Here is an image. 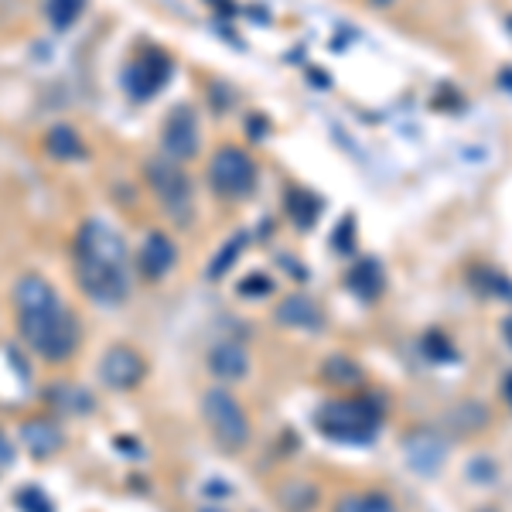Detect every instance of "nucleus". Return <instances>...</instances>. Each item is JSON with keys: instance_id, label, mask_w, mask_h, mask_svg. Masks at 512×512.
I'll list each match as a JSON object with an SVG mask.
<instances>
[{"instance_id": "nucleus-10", "label": "nucleus", "mask_w": 512, "mask_h": 512, "mask_svg": "<svg viewBox=\"0 0 512 512\" xmlns=\"http://www.w3.org/2000/svg\"><path fill=\"white\" fill-rule=\"evenodd\" d=\"M178 263V246L171 243V236L164 233H147L144 246L137 250V267H140V277L158 284V280L168 277V270Z\"/></svg>"}, {"instance_id": "nucleus-19", "label": "nucleus", "mask_w": 512, "mask_h": 512, "mask_svg": "<svg viewBox=\"0 0 512 512\" xmlns=\"http://www.w3.org/2000/svg\"><path fill=\"white\" fill-rule=\"evenodd\" d=\"M45 7H48V21L59 31L72 28L82 14V0H45Z\"/></svg>"}, {"instance_id": "nucleus-18", "label": "nucleus", "mask_w": 512, "mask_h": 512, "mask_svg": "<svg viewBox=\"0 0 512 512\" xmlns=\"http://www.w3.org/2000/svg\"><path fill=\"white\" fill-rule=\"evenodd\" d=\"M287 209H291V219L301 229H311L315 226V219L321 216V202L308 192H291V198H287Z\"/></svg>"}, {"instance_id": "nucleus-9", "label": "nucleus", "mask_w": 512, "mask_h": 512, "mask_svg": "<svg viewBox=\"0 0 512 512\" xmlns=\"http://www.w3.org/2000/svg\"><path fill=\"white\" fill-rule=\"evenodd\" d=\"M147 362L144 355L130 345H110L99 359V379H103L110 390H134V386L144 379Z\"/></svg>"}, {"instance_id": "nucleus-22", "label": "nucleus", "mask_w": 512, "mask_h": 512, "mask_svg": "<svg viewBox=\"0 0 512 512\" xmlns=\"http://www.w3.org/2000/svg\"><path fill=\"white\" fill-rule=\"evenodd\" d=\"M270 291H274V284H270V277H263V274H253V277H246V284H239V294L243 297H263Z\"/></svg>"}, {"instance_id": "nucleus-17", "label": "nucleus", "mask_w": 512, "mask_h": 512, "mask_svg": "<svg viewBox=\"0 0 512 512\" xmlns=\"http://www.w3.org/2000/svg\"><path fill=\"white\" fill-rule=\"evenodd\" d=\"M45 393L55 407L65 410V414H86V410L93 407V400L86 396V390H76V386H52V390H45Z\"/></svg>"}, {"instance_id": "nucleus-25", "label": "nucleus", "mask_w": 512, "mask_h": 512, "mask_svg": "<svg viewBox=\"0 0 512 512\" xmlns=\"http://www.w3.org/2000/svg\"><path fill=\"white\" fill-rule=\"evenodd\" d=\"M205 512H209V509H205Z\"/></svg>"}, {"instance_id": "nucleus-3", "label": "nucleus", "mask_w": 512, "mask_h": 512, "mask_svg": "<svg viewBox=\"0 0 512 512\" xmlns=\"http://www.w3.org/2000/svg\"><path fill=\"white\" fill-rule=\"evenodd\" d=\"M315 427L338 444H369L379 434V410L373 400H332L318 410Z\"/></svg>"}, {"instance_id": "nucleus-2", "label": "nucleus", "mask_w": 512, "mask_h": 512, "mask_svg": "<svg viewBox=\"0 0 512 512\" xmlns=\"http://www.w3.org/2000/svg\"><path fill=\"white\" fill-rule=\"evenodd\" d=\"M79 291L96 304H120L130 294V253L110 222L86 219L72 243Z\"/></svg>"}, {"instance_id": "nucleus-1", "label": "nucleus", "mask_w": 512, "mask_h": 512, "mask_svg": "<svg viewBox=\"0 0 512 512\" xmlns=\"http://www.w3.org/2000/svg\"><path fill=\"white\" fill-rule=\"evenodd\" d=\"M14 304H18V332L24 345L45 362H65L79 349V318L62 304L52 280L38 274L18 277Z\"/></svg>"}, {"instance_id": "nucleus-8", "label": "nucleus", "mask_w": 512, "mask_h": 512, "mask_svg": "<svg viewBox=\"0 0 512 512\" xmlns=\"http://www.w3.org/2000/svg\"><path fill=\"white\" fill-rule=\"evenodd\" d=\"M198 144H202V130H198V117L192 106H175L168 113L161 127V151L164 158L171 161H192L198 154Z\"/></svg>"}, {"instance_id": "nucleus-6", "label": "nucleus", "mask_w": 512, "mask_h": 512, "mask_svg": "<svg viewBox=\"0 0 512 512\" xmlns=\"http://www.w3.org/2000/svg\"><path fill=\"white\" fill-rule=\"evenodd\" d=\"M209 185L219 198H246L256 188V161L243 147H219L209 161Z\"/></svg>"}, {"instance_id": "nucleus-7", "label": "nucleus", "mask_w": 512, "mask_h": 512, "mask_svg": "<svg viewBox=\"0 0 512 512\" xmlns=\"http://www.w3.org/2000/svg\"><path fill=\"white\" fill-rule=\"evenodd\" d=\"M168 79H171V62L164 59L161 52H154V48L140 52L137 59L123 69V89H127V96L137 99V103H147L154 93H161V89L168 86Z\"/></svg>"}, {"instance_id": "nucleus-11", "label": "nucleus", "mask_w": 512, "mask_h": 512, "mask_svg": "<svg viewBox=\"0 0 512 512\" xmlns=\"http://www.w3.org/2000/svg\"><path fill=\"white\" fill-rule=\"evenodd\" d=\"M21 441L24 448H28L35 458H48V454H55L62 448V427L55 424V420L48 417H31L28 424L21 427Z\"/></svg>"}, {"instance_id": "nucleus-23", "label": "nucleus", "mask_w": 512, "mask_h": 512, "mask_svg": "<svg viewBox=\"0 0 512 512\" xmlns=\"http://www.w3.org/2000/svg\"><path fill=\"white\" fill-rule=\"evenodd\" d=\"M506 335H509V342H512V318L506 321Z\"/></svg>"}, {"instance_id": "nucleus-21", "label": "nucleus", "mask_w": 512, "mask_h": 512, "mask_svg": "<svg viewBox=\"0 0 512 512\" xmlns=\"http://www.w3.org/2000/svg\"><path fill=\"white\" fill-rule=\"evenodd\" d=\"M14 502H18L21 512H55L52 509V499H48V495L41 492V489H35V485L21 489L18 495H14Z\"/></svg>"}, {"instance_id": "nucleus-24", "label": "nucleus", "mask_w": 512, "mask_h": 512, "mask_svg": "<svg viewBox=\"0 0 512 512\" xmlns=\"http://www.w3.org/2000/svg\"><path fill=\"white\" fill-rule=\"evenodd\" d=\"M373 4H379V7H386V4H393V0H373Z\"/></svg>"}, {"instance_id": "nucleus-14", "label": "nucleus", "mask_w": 512, "mask_h": 512, "mask_svg": "<svg viewBox=\"0 0 512 512\" xmlns=\"http://www.w3.org/2000/svg\"><path fill=\"white\" fill-rule=\"evenodd\" d=\"M45 147L52 158H62V161H76V158H86V147H82L79 134L72 127H52L45 137Z\"/></svg>"}, {"instance_id": "nucleus-12", "label": "nucleus", "mask_w": 512, "mask_h": 512, "mask_svg": "<svg viewBox=\"0 0 512 512\" xmlns=\"http://www.w3.org/2000/svg\"><path fill=\"white\" fill-rule=\"evenodd\" d=\"M209 369L219 379H243L250 373V355L236 342H219L216 349L209 352Z\"/></svg>"}, {"instance_id": "nucleus-4", "label": "nucleus", "mask_w": 512, "mask_h": 512, "mask_svg": "<svg viewBox=\"0 0 512 512\" xmlns=\"http://www.w3.org/2000/svg\"><path fill=\"white\" fill-rule=\"evenodd\" d=\"M202 417L209 424L212 437L222 444V451H243L250 444V420L239 400L222 386H212L202 396Z\"/></svg>"}, {"instance_id": "nucleus-15", "label": "nucleus", "mask_w": 512, "mask_h": 512, "mask_svg": "<svg viewBox=\"0 0 512 512\" xmlns=\"http://www.w3.org/2000/svg\"><path fill=\"white\" fill-rule=\"evenodd\" d=\"M335 512H396V506L383 492H352L335 502Z\"/></svg>"}, {"instance_id": "nucleus-13", "label": "nucleus", "mask_w": 512, "mask_h": 512, "mask_svg": "<svg viewBox=\"0 0 512 512\" xmlns=\"http://www.w3.org/2000/svg\"><path fill=\"white\" fill-rule=\"evenodd\" d=\"M277 318L284 321V325H294V328H318L321 325L318 304L304 294H294V297H287V301H280Z\"/></svg>"}, {"instance_id": "nucleus-16", "label": "nucleus", "mask_w": 512, "mask_h": 512, "mask_svg": "<svg viewBox=\"0 0 512 512\" xmlns=\"http://www.w3.org/2000/svg\"><path fill=\"white\" fill-rule=\"evenodd\" d=\"M349 287L359 297H376L383 291V274H379V267L373 260H362V263H355V270L349 274Z\"/></svg>"}, {"instance_id": "nucleus-20", "label": "nucleus", "mask_w": 512, "mask_h": 512, "mask_svg": "<svg viewBox=\"0 0 512 512\" xmlns=\"http://www.w3.org/2000/svg\"><path fill=\"white\" fill-rule=\"evenodd\" d=\"M246 239H250V236H246V233H239V236H233V239H229L226 246H222L216 260L209 263V277H222V274H226L229 267H233V263H236V256L243 253Z\"/></svg>"}, {"instance_id": "nucleus-5", "label": "nucleus", "mask_w": 512, "mask_h": 512, "mask_svg": "<svg viewBox=\"0 0 512 512\" xmlns=\"http://www.w3.org/2000/svg\"><path fill=\"white\" fill-rule=\"evenodd\" d=\"M144 178L151 185V192L158 195L161 209L171 219L188 222L192 219V181H188L185 168L171 158H154L144 164Z\"/></svg>"}]
</instances>
